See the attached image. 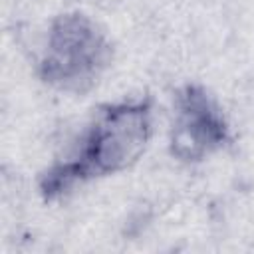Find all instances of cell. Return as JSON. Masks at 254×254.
Wrapping results in <instances>:
<instances>
[{"instance_id":"cell-2","label":"cell","mask_w":254,"mask_h":254,"mask_svg":"<svg viewBox=\"0 0 254 254\" xmlns=\"http://www.w3.org/2000/svg\"><path fill=\"white\" fill-rule=\"evenodd\" d=\"M113 62V44L105 30L83 12H62L52 18L36 75L52 89L83 95L91 91Z\"/></svg>"},{"instance_id":"cell-1","label":"cell","mask_w":254,"mask_h":254,"mask_svg":"<svg viewBox=\"0 0 254 254\" xmlns=\"http://www.w3.org/2000/svg\"><path fill=\"white\" fill-rule=\"evenodd\" d=\"M153 125L155 99L151 95L103 103L83 125L67 153L40 173L38 192L46 202H52L75 187L129 169L147 151Z\"/></svg>"},{"instance_id":"cell-3","label":"cell","mask_w":254,"mask_h":254,"mask_svg":"<svg viewBox=\"0 0 254 254\" xmlns=\"http://www.w3.org/2000/svg\"><path fill=\"white\" fill-rule=\"evenodd\" d=\"M230 141V125L218 101L200 83H185L173 97L169 153L181 163H200Z\"/></svg>"}]
</instances>
